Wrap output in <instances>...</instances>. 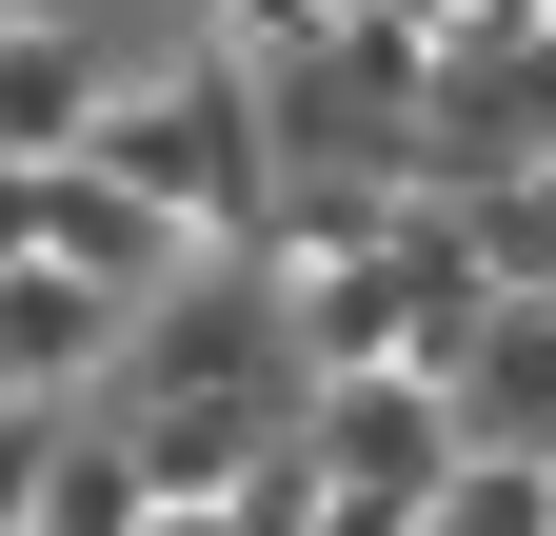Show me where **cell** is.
<instances>
[{"instance_id": "1", "label": "cell", "mask_w": 556, "mask_h": 536, "mask_svg": "<svg viewBox=\"0 0 556 536\" xmlns=\"http://www.w3.org/2000/svg\"><path fill=\"white\" fill-rule=\"evenodd\" d=\"M100 179L119 199H160V219H258V100L239 80H160V100H119L100 119Z\"/></svg>"}, {"instance_id": "2", "label": "cell", "mask_w": 556, "mask_h": 536, "mask_svg": "<svg viewBox=\"0 0 556 536\" xmlns=\"http://www.w3.org/2000/svg\"><path fill=\"white\" fill-rule=\"evenodd\" d=\"M119 318L139 298H100V279H0V397H60V418H80V378L119 358Z\"/></svg>"}, {"instance_id": "3", "label": "cell", "mask_w": 556, "mask_h": 536, "mask_svg": "<svg viewBox=\"0 0 556 536\" xmlns=\"http://www.w3.org/2000/svg\"><path fill=\"white\" fill-rule=\"evenodd\" d=\"M0 159H100V60L60 40V21L0 40Z\"/></svg>"}, {"instance_id": "4", "label": "cell", "mask_w": 556, "mask_h": 536, "mask_svg": "<svg viewBox=\"0 0 556 536\" xmlns=\"http://www.w3.org/2000/svg\"><path fill=\"white\" fill-rule=\"evenodd\" d=\"M239 21H258V40H318V0H239Z\"/></svg>"}, {"instance_id": "5", "label": "cell", "mask_w": 556, "mask_h": 536, "mask_svg": "<svg viewBox=\"0 0 556 536\" xmlns=\"http://www.w3.org/2000/svg\"><path fill=\"white\" fill-rule=\"evenodd\" d=\"M0 40H21V0H0Z\"/></svg>"}]
</instances>
